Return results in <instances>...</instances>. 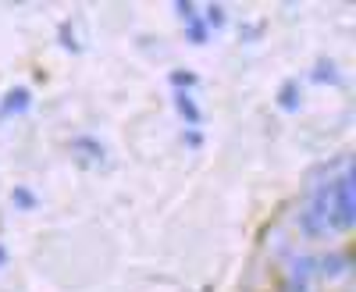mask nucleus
<instances>
[{
  "label": "nucleus",
  "mask_w": 356,
  "mask_h": 292,
  "mask_svg": "<svg viewBox=\"0 0 356 292\" xmlns=\"http://www.w3.org/2000/svg\"><path fill=\"white\" fill-rule=\"evenodd\" d=\"M300 225L307 236H328V232H335V196H332V179L328 182H321L310 200H307V207L300 214Z\"/></svg>",
  "instance_id": "1"
},
{
  "label": "nucleus",
  "mask_w": 356,
  "mask_h": 292,
  "mask_svg": "<svg viewBox=\"0 0 356 292\" xmlns=\"http://www.w3.org/2000/svg\"><path fill=\"white\" fill-rule=\"evenodd\" d=\"M332 196H335V232H346L356 214V200H353V168L346 164L339 171V179H332Z\"/></svg>",
  "instance_id": "2"
},
{
  "label": "nucleus",
  "mask_w": 356,
  "mask_h": 292,
  "mask_svg": "<svg viewBox=\"0 0 356 292\" xmlns=\"http://www.w3.org/2000/svg\"><path fill=\"white\" fill-rule=\"evenodd\" d=\"M4 100H8V104L0 107L4 114H8V111H25V107H29V90H15V93H8Z\"/></svg>",
  "instance_id": "3"
},
{
  "label": "nucleus",
  "mask_w": 356,
  "mask_h": 292,
  "mask_svg": "<svg viewBox=\"0 0 356 292\" xmlns=\"http://www.w3.org/2000/svg\"><path fill=\"white\" fill-rule=\"evenodd\" d=\"M178 111H182V114H186L189 122H196V107L189 104V97H178Z\"/></svg>",
  "instance_id": "4"
},
{
  "label": "nucleus",
  "mask_w": 356,
  "mask_h": 292,
  "mask_svg": "<svg viewBox=\"0 0 356 292\" xmlns=\"http://www.w3.org/2000/svg\"><path fill=\"white\" fill-rule=\"evenodd\" d=\"M207 22H211V25H221V22H225V11H221V8H207Z\"/></svg>",
  "instance_id": "5"
},
{
  "label": "nucleus",
  "mask_w": 356,
  "mask_h": 292,
  "mask_svg": "<svg viewBox=\"0 0 356 292\" xmlns=\"http://www.w3.org/2000/svg\"><path fill=\"white\" fill-rule=\"evenodd\" d=\"M0 260H4V250H0Z\"/></svg>",
  "instance_id": "6"
}]
</instances>
